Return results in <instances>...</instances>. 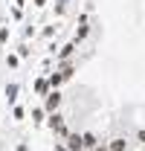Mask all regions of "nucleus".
Masks as SVG:
<instances>
[{
    "mask_svg": "<svg viewBox=\"0 0 145 151\" xmlns=\"http://www.w3.org/2000/svg\"><path fill=\"white\" fill-rule=\"evenodd\" d=\"M61 105H64V93L61 90H50V93L44 96V111H47V116L50 113H58Z\"/></svg>",
    "mask_w": 145,
    "mask_h": 151,
    "instance_id": "obj_1",
    "label": "nucleus"
},
{
    "mask_svg": "<svg viewBox=\"0 0 145 151\" xmlns=\"http://www.w3.org/2000/svg\"><path fill=\"white\" fill-rule=\"evenodd\" d=\"M75 47H78L75 41H67L64 47H58V52H55V64H61V61H70L72 52H75Z\"/></svg>",
    "mask_w": 145,
    "mask_h": 151,
    "instance_id": "obj_2",
    "label": "nucleus"
},
{
    "mask_svg": "<svg viewBox=\"0 0 145 151\" xmlns=\"http://www.w3.org/2000/svg\"><path fill=\"white\" fill-rule=\"evenodd\" d=\"M47 125H50V131H52V134H58L64 125H67V122H64V113H61V111H58V113H50V116H47Z\"/></svg>",
    "mask_w": 145,
    "mask_h": 151,
    "instance_id": "obj_3",
    "label": "nucleus"
},
{
    "mask_svg": "<svg viewBox=\"0 0 145 151\" xmlns=\"http://www.w3.org/2000/svg\"><path fill=\"white\" fill-rule=\"evenodd\" d=\"M32 90H35V96H41V99L50 93V81H47V76H38L35 81H32Z\"/></svg>",
    "mask_w": 145,
    "mask_h": 151,
    "instance_id": "obj_4",
    "label": "nucleus"
},
{
    "mask_svg": "<svg viewBox=\"0 0 145 151\" xmlns=\"http://www.w3.org/2000/svg\"><path fill=\"white\" fill-rule=\"evenodd\" d=\"M3 93H6V102H9V105H15V102H18V93H20V84L18 81H9V84L3 87Z\"/></svg>",
    "mask_w": 145,
    "mask_h": 151,
    "instance_id": "obj_5",
    "label": "nucleus"
},
{
    "mask_svg": "<svg viewBox=\"0 0 145 151\" xmlns=\"http://www.w3.org/2000/svg\"><path fill=\"white\" fill-rule=\"evenodd\" d=\"M64 145L70 151H84V139H81V134H70V137L64 139Z\"/></svg>",
    "mask_w": 145,
    "mask_h": 151,
    "instance_id": "obj_6",
    "label": "nucleus"
},
{
    "mask_svg": "<svg viewBox=\"0 0 145 151\" xmlns=\"http://www.w3.org/2000/svg\"><path fill=\"white\" fill-rule=\"evenodd\" d=\"M47 122V111H44V105H35L32 108V125H44Z\"/></svg>",
    "mask_w": 145,
    "mask_h": 151,
    "instance_id": "obj_7",
    "label": "nucleus"
},
{
    "mask_svg": "<svg viewBox=\"0 0 145 151\" xmlns=\"http://www.w3.org/2000/svg\"><path fill=\"white\" fill-rule=\"evenodd\" d=\"M81 139H84V151H93L96 145H99V137H96L93 131H84V134H81Z\"/></svg>",
    "mask_w": 145,
    "mask_h": 151,
    "instance_id": "obj_8",
    "label": "nucleus"
},
{
    "mask_svg": "<svg viewBox=\"0 0 145 151\" xmlns=\"http://www.w3.org/2000/svg\"><path fill=\"white\" fill-rule=\"evenodd\" d=\"M47 81H50V90H58V87L64 84V76L55 70V73H50V76H47Z\"/></svg>",
    "mask_w": 145,
    "mask_h": 151,
    "instance_id": "obj_9",
    "label": "nucleus"
},
{
    "mask_svg": "<svg viewBox=\"0 0 145 151\" xmlns=\"http://www.w3.org/2000/svg\"><path fill=\"white\" fill-rule=\"evenodd\" d=\"M87 38H90V26H75V35H72L75 44H81V41H87Z\"/></svg>",
    "mask_w": 145,
    "mask_h": 151,
    "instance_id": "obj_10",
    "label": "nucleus"
},
{
    "mask_svg": "<svg viewBox=\"0 0 145 151\" xmlns=\"http://www.w3.org/2000/svg\"><path fill=\"white\" fill-rule=\"evenodd\" d=\"M110 151H128V142H125V137H116V139H110Z\"/></svg>",
    "mask_w": 145,
    "mask_h": 151,
    "instance_id": "obj_11",
    "label": "nucleus"
},
{
    "mask_svg": "<svg viewBox=\"0 0 145 151\" xmlns=\"http://www.w3.org/2000/svg\"><path fill=\"white\" fill-rule=\"evenodd\" d=\"M12 119H15V122H23V119H26V108L15 105V108H12Z\"/></svg>",
    "mask_w": 145,
    "mask_h": 151,
    "instance_id": "obj_12",
    "label": "nucleus"
},
{
    "mask_svg": "<svg viewBox=\"0 0 145 151\" xmlns=\"http://www.w3.org/2000/svg\"><path fill=\"white\" fill-rule=\"evenodd\" d=\"M20 64V55L18 52H9V55H6V67H18Z\"/></svg>",
    "mask_w": 145,
    "mask_h": 151,
    "instance_id": "obj_13",
    "label": "nucleus"
},
{
    "mask_svg": "<svg viewBox=\"0 0 145 151\" xmlns=\"http://www.w3.org/2000/svg\"><path fill=\"white\" fill-rule=\"evenodd\" d=\"M67 3H70V0H58V3H55V15H58V18L67 12Z\"/></svg>",
    "mask_w": 145,
    "mask_h": 151,
    "instance_id": "obj_14",
    "label": "nucleus"
},
{
    "mask_svg": "<svg viewBox=\"0 0 145 151\" xmlns=\"http://www.w3.org/2000/svg\"><path fill=\"white\" fill-rule=\"evenodd\" d=\"M29 52H32V50H29V44H26V41H23V44H18V55H20V58H26Z\"/></svg>",
    "mask_w": 145,
    "mask_h": 151,
    "instance_id": "obj_15",
    "label": "nucleus"
},
{
    "mask_svg": "<svg viewBox=\"0 0 145 151\" xmlns=\"http://www.w3.org/2000/svg\"><path fill=\"white\" fill-rule=\"evenodd\" d=\"M55 32H58V26H44V29H41V35H44V38H52Z\"/></svg>",
    "mask_w": 145,
    "mask_h": 151,
    "instance_id": "obj_16",
    "label": "nucleus"
},
{
    "mask_svg": "<svg viewBox=\"0 0 145 151\" xmlns=\"http://www.w3.org/2000/svg\"><path fill=\"white\" fill-rule=\"evenodd\" d=\"M23 38H35V26H32V23L23 26Z\"/></svg>",
    "mask_w": 145,
    "mask_h": 151,
    "instance_id": "obj_17",
    "label": "nucleus"
},
{
    "mask_svg": "<svg viewBox=\"0 0 145 151\" xmlns=\"http://www.w3.org/2000/svg\"><path fill=\"white\" fill-rule=\"evenodd\" d=\"M0 44H9V26L0 29Z\"/></svg>",
    "mask_w": 145,
    "mask_h": 151,
    "instance_id": "obj_18",
    "label": "nucleus"
},
{
    "mask_svg": "<svg viewBox=\"0 0 145 151\" xmlns=\"http://www.w3.org/2000/svg\"><path fill=\"white\" fill-rule=\"evenodd\" d=\"M12 20H23V9L15 6V9H12Z\"/></svg>",
    "mask_w": 145,
    "mask_h": 151,
    "instance_id": "obj_19",
    "label": "nucleus"
},
{
    "mask_svg": "<svg viewBox=\"0 0 145 151\" xmlns=\"http://www.w3.org/2000/svg\"><path fill=\"white\" fill-rule=\"evenodd\" d=\"M32 6H35V9H44V6H47V0H32Z\"/></svg>",
    "mask_w": 145,
    "mask_h": 151,
    "instance_id": "obj_20",
    "label": "nucleus"
},
{
    "mask_svg": "<svg viewBox=\"0 0 145 151\" xmlns=\"http://www.w3.org/2000/svg\"><path fill=\"white\" fill-rule=\"evenodd\" d=\"M15 151H29V145H26V142H18V145H15Z\"/></svg>",
    "mask_w": 145,
    "mask_h": 151,
    "instance_id": "obj_21",
    "label": "nucleus"
},
{
    "mask_svg": "<svg viewBox=\"0 0 145 151\" xmlns=\"http://www.w3.org/2000/svg\"><path fill=\"white\" fill-rule=\"evenodd\" d=\"M55 151H70V148H67L64 142H55Z\"/></svg>",
    "mask_w": 145,
    "mask_h": 151,
    "instance_id": "obj_22",
    "label": "nucleus"
},
{
    "mask_svg": "<svg viewBox=\"0 0 145 151\" xmlns=\"http://www.w3.org/2000/svg\"><path fill=\"white\" fill-rule=\"evenodd\" d=\"M136 139H139V142H145V128H139V134H136Z\"/></svg>",
    "mask_w": 145,
    "mask_h": 151,
    "instance_id": "obj_23",
    "label": "nucleus"
},
{
    "mask_svg": "<svg viewBox=\"0 0 145 151\" xmlns=\"http://www.w3.org/2000/svg\"><path fill=\"white\" fill-rule=\"evenodd\" d=\"M93 151H110V148H108V145H105V142H99V145H96V148H93Z\"/></svg>",
    "mask_w": 145,
    "mask_h": 151,
    "instance_id": "obj_24",
    "label": "nucleus"
},
{
    "mask_svg": "<svg viewBox=\"0 0 145 151\" xmlns=\"http://www.w3.org/2000/svg\"><path fill=\"white\" fill-rule=\"evenodd\" d=\"M15 6H18V9H23V6H26V0H15Z\"/></svg>",
    "mask_w": 145,
    "mask_h": 151,
    "instance_id": "obj_25",
    "label": "nucleus"
},
{
    "mask_svg": "<svg viewBox=\"0 0 145 151\" xmlns=\"http://www.w3.org/2000/svg\"><path fill=\"white\" fill-rule=\"evenodd\" d=\"M0 29H3V18H0Z\"/></svg>",
    "mask_w": 145,
    "mask_h": 151,
    "instance_id": "obj_26",
    "label": "nucleus"
}]
</instances>
